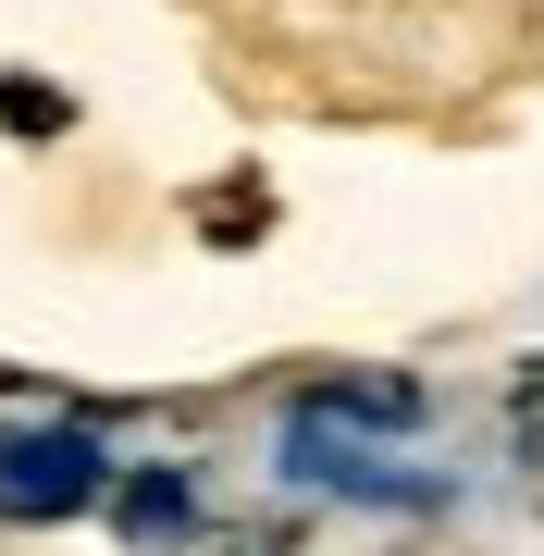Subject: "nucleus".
Here are the masks:
<instances>
[{"label": "nucleus", "mask_w": 544, "mask_h": 556, "mask_svg": "<svg viewBox=\"0 0 544 556\" xmlns=\"http://www.w3.org/2000/svg\"><path fill=\"white\" fill-rule=\"evenodd\" d=\"M87 495H100L87 433H0V519H75Z\"/></svg>", "instance_id": "f257e3e1"}, {"label": "nucleus", "mask_w": 544, "mask_h": 556, "mask_svg": "<svg viewBox=\"0 0 544 556\" xmlns=\"http://www.w3.org/2000/svg\"><path fill=\"white\" fill-rule=\"evenodd\" d=\"M284 470H298V482H334V495H371V507H433V482H421V470H383V457L334 445L322 420H298V433H284Z\"/></svg>", "instance_id": "f03ea898"}, {"label": "nucleus", "mask_w": 544, "mask_h": 556, "mask_svg": "<svg viewBox=\"0 0 544 556\" xmlns=\"http://www.w3.org/2000/svg\"><path fill=\"white\" fill-rule=\"evenodd\" d=\"M124 532H137V544H174L186 532V482H137V495H124Z\"/></svg>", "instance_id": "7ed1b4c3"}, {"label": "nucleus", "mask_w": 544, "mask_h": 556, "mask_svg": "<svg viewBox=\"0 0 544 556\" xmlns=\"http://www.w3.org/2000/svg\"><path fill=\"white\" fill-rule=\"evenodd\" d=\"M0 112H13L25 137H50V124H62V100H50V87H0Z\"/></svg>", "instance_id": "20e7f679"}]
</instances>
